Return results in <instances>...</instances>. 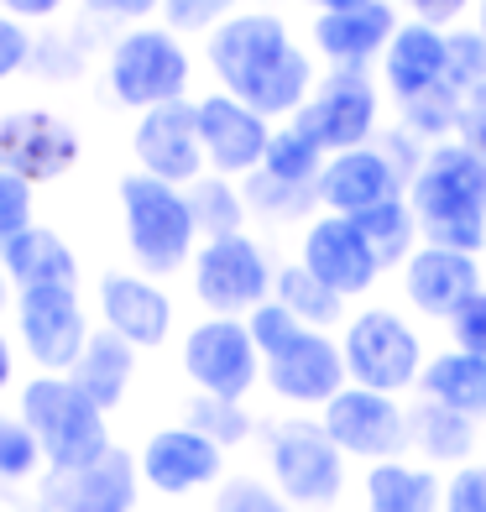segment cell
Here are the masks:
<instances>
[{"label": "cell", "instance_id": "7a4b0ae2", "mask_svg": "<svg viewBox=\"0 0 486 512\" xmlns=\"http://www.w3.org/2000/svg\"><path fill=\"white\" fill-rule=\"evenodd\" d=\"M408 209L429 246L481 256L486 251V162L460 142L429 147L419 178L408 183Z\"/></svg>", "mask_w": 486, "mask_h": 512}, {"label": "cell", "instance_id": "3957f363", "mask_svg": "<svg viewBox=\"0 0 486 512\" xmlns=\"http://www.w3.org/2000/svg\"><path fill=\"white\" fill-rule=\"evenodd\" d=\"M115 199H121V220H126V246L136 272L147 277H173L194 262V209H189V189L178 183H162L142 168H131L115 183Z\"/></svg>", "mask_w": 486, "mask_h": 512}, {"label": "cell", "instance_id": "c3c4849f", "mask_svg": "<svg viewBox=\"0 0 486 512\" xmlns=\"http://www.w3.org/2000/svg\"><path fill=\"white\" fill-rule=\"evenodd\" d=\"M408 11V21H424V27H439V32H455L466 11H476V0H398Z\"/></svg>", "mask_w": 486, "mask_h": 512}, {"label": "cell", "instance_id": "f907efd6", "mask_svg": "<svg viewBox=\"0 0 486 512\" xmlns=\"http://www.w3.org/2000/svg\"><path fill=\"white\" fill-rule=\"evenodd\" d=\"M0 11L16 16V21H27V27H37V21H53L68 11V0H0Z\"/></svg>", "mask_w": 486, "mask_h": 512}, {"label": "cell", "instance_id": "11a10c76", "mask_svg": "<svg viewBox=\"0 0 486 512\" xmlns=\"http://www.w3.org/2000/svg\"><path fill=\"white\" fill-rule=\"evenodd\" d=\"M6 304H11V277L0 272V314H6Z\"/></svg>", "mask_w": 486, "mask_h": 512}, {"label": "cell", "instance_id": "74e56055", "mask_svg": "<svg viewBox=\"0 0 486 512\" xmlns=\"http://www.w3.org/2000/svg\"><path fill=\"white\" fill-rule=\"evenodd\" d=\"M450 42V63H445V79L460 89V95H471V89L486 84V37L476 27H455L445 32Z\"/></svg>", "mask_w": 486, "mask_h": 512}, {"label": "cell", "instance_id": "5bb4252c", "mask_svg": "<svg viewBox=\"0 0 486 512\" xmlns=\"http://www.w3.org/2000/svg\"><path fill=\"white\" fill-rule=\"evenodd\" d=\"M136 502H142V465L121 445L74 471H42L37 481L42 512H136Z\"/></svg>", "mask_w": 486, "mask_h": 512}, {"label": "cell", "instance_id": "d6a6232c", "mask_svg": "<svg viewBox=\"0 0 486 512\" xmlns=\"http://www.w3.org/2000/svg\"><path fill=\"white\" fill-rule=\"evenodd\" d=\"M189 209H194V225H199L204 241L246 230V199H241V183L236 178H220V173L194 178L189 183Z\"/></svg>", "mask_w": 486, "mask_h": 512}, {"label": "cell", "instance_id": "9c48e42d", "mask_svg": "<svg viewBox=\"0 0 486 512\" xmlns=\"http://www.w3.org/2000/svg\"><path fill=\"white\" fill-rule=\"evenodd\" d=\"M272 256L257 236H215V241H199L194 251V298L210 314L225 319H246L251 309H262L272 298Z\"/></svg>", "mask_w": 486, "mask_h": 512}, {"label": "cell", "instance_id": "816d5d0a", "mask_svg": "<svg viewBox=\"0 0 486 512\" xmlns=\"http://www.w3.org/2000/svg\"><path fill=\"white\" fill-rule=\"evenodd\" d=\"M16 382V351H11V340L0 335V392H6Z\"/></svg>", "mask_w": 486, "mask_h": 512}, {"label": "cell", "instance_id": "b9f144b4", "mask_svg": "<svg viewBox=\"0 0 486 512\" xmlns=\"http://www.w3.org/2000/svg\"><path fill=\"white\" fill-rule=\"evenodd\" d=\"M32 63H37V37H32V27L0 11V84H11L16 74H27Z\"/></svg>", "mask_w": 486, "mask_h": 512}, {"label": "cell", "instance_id": "6da1fadb", "mask_svg": "<svg viewBox=\"0 0 486 512\" xmlns=\"http://www.w3.org/2000/svg\"><path fill=\"white\" fill-rule=\"evenodd\" d=\"M204 63L215 84L267 121H293L314 95V58L293 42V27L267 6H241L204 37Z\"/></svg>", "mask_w": 486, "mask_h": 512}, {"label": "cell", "instance_id": "9a60e30c", "mask_svg": "<svg viewBox=\"0 0 486 512\" xmlns=\"http://www.w3.org/2000/svg\"><path fill=\"white\" fill-rule=\"evenodd\" d=\"M262 382L293 408H324L340 387H351L340 340L324 330H298L272 356H262Z\"/></svg>", "mask_w": 486, "mask_h": 512}, {"label": "cell", "instance_id": "30bf717a", "mask_svg": "<svg viewBox=\"0 0 486 512\" xmlns=\"http://www.w3.org/2000/svg\"><path fill=\"white\" fill-rule=\"evenodd\" d=\"M183 377L194 382V392L246 403L251 387L262 382V351L251 340L246 319H225V314L199 319L183 335Z\"/></svg>", "mask_w": 486, "mask_h": 512}, {"label": "cell", "instance_id": "8d00e7d4", "mask_svg": "<svg viewBox=\"0 0 486 512\" xmlns=\"http://www.w3.org/2000/svg\"><path fill=\"white\" fill-rule=\"evenodd\" d=\"M48 455H42L37 434L21 418H0V486H21V481H42Z\"/></svg>", "mask_w": 486, "mask_h": 512}, {"label": "cell", "instance_id": "8fae6325", "mask_svg": "<svg viewBox=\"0 0 486 512\" xmlns=\"http://www.w3.org/2000/svg\"><path fill=\"white\" fill-rule=\"evenodd\" d=\"M324 434L335 439V450L345 460H403L408 455V408L392 392H372V387H340L330 403L319 408Z\"/></svg>", "mask_w": 486, "mask_h": 512}, {"label": "cell", "instance_id": "e575fe53", "mask_svg": "<svg viewBox=\"0 0 486 512\" xmlns=\"http://www.w3.org/2000/svg\"><path fill=\"white\" fill-rule=\"evenodd\" d=\"M460 105H466V95H460V89L445 79L439 89H429V95L398 105V126H403V131H413L424 147L455 142V131H460Z\"/></svg>", "mask_w": 486, "mask_h": 512}, {"label": "cell", "instance_id": "d4e9b609", "mask_svg": "<svg viewBox=\"0 0 486 512\" xmlns=\"http://www.w3.org/2000/svg\"><path fill=\"white\" fill-rule=\"evenodd\" d=\"M0 272L21 293L32 288H79V256L53 225H27L11 241H0Z\"/></svg>", "mask_w": 486, "mask_h": 512}, {"label": "cell", "instance_id": "ba28073f", "mask_svg": "<svg viewBox=\"0 0 486 512\" xmlns=\"http://www.w3.org/2000/svg\"><path fill=\"white\" fill-rule=\"evenodd\" d=\"M298 131H309L324 152H356L372 147L382 131V84L356 68H324L314 95L293 115Z\"/></svg>", "mask_w": 486, "mask_h": 512}, {"label": "cell", "instance_id": "bcb514c9", "mask_svg": "<svg viewBox=\"0 0 486 512\" xmlns=\"http://www.w3.org/2000/svg\"><path fill=\"white\" fill-rule=\"evenodd\" d=\"M445 512H486V460H471L445 481Z\"/></svg>", "mask_w": 486, "mask_h": 512}, {"label": "cell", "instance_id": "484cf974", "mask_svg": "<svg viewBox=\"0 0 486 512\" xmlns=\"http://www.w3.org/2000/svg\"><path fill=\"white\" fill-rule=\"evenodd\" d=\"M131 377H136V345H126L121 335H110L105 324L89 335V345L79 351L74 371H68V382H74L100 413H115L126 403Z\"/></svg>", "mask_w": 486, "mask_h": 512}, {"label": "cell", "instance_id": "4dcf8cb0", "mask_svg": "<svg viewBox=\"0 0 486 512\" xmlns=\"http://www.w3.org/2000/svg\"><path fill=\"white\" fill-rule=\"evenodd\" d=\"M356 230L366 236V246H372V256H377L382 272H392V267L403 272V262L424 246L419 220H413L408 199H387V204H377V209H366V215H356Z\"/></svg>", "mask_w": 486, "mask_h": 512}, {"label": "cell", "instance_id": "2e32d148", "mask_svg": "<svg viewBox=\"0 0 486 512\" xmlns=\"http://www.w3.org/2000/svg\"><path fill=\"white\" fill-rule=\"evenodd\" d=\"M194 115H199V142H204V162L210 173L220 178H251L267 157V142H272V121L257 115L251 105H241L236 95L225 89H210V95L194 100Z\"/></svg>", "mask_w": 486, "mask_h": 512}, {"label": "cell", "instance_id": "7bdbcfd3", "mask_svg": "<svg viewBox=\"0 0 486 512\" xmlns=\"http://www.w3.org/2000/svg\"><path fill=\"white\" fill-rule=\"evenodd\" d=\"M445 330H450V345L455 351H471L486 361V288L471 293L466 304H460L450 319H445Z\"/></svg>", "mask_w": 486, "mask_h": 512}, {"label": "cell", "instance_id": "60d3db41", "mask_svg": "<svg viewBox=\"0 0 486 512\" xmlns=\"http://www.w3.org/2000/svg\"><path fill=\"white\" fill-rule=\"evenodd\" d=\"M27 225H37V189L27 178L0 168V241H11Z\"/></svg>", "mask_w": 486, "mask_h": 512}, {"label": "cell", "instance_id": "f6af8a7d", "mask_svg": "<svg viewBox=\"0 0 486 512\" xmlns=\"http://www.w3.org/2000/svg\"><path fill=\"white\" fill-rule=\"evenodd\" d=\"M246 330H251V340H257V351H262V356H272L277 345L293 340L298 330H304V324H298L283 304H277V298H267L262 309H251V314H246Z\"/></svg>", "mask_w": 486, "mask_h": 512}, {"label": "cell", "instance_id": "8992f818", "mask_svg": "<svg viewBox=\"0 0 486 512\" xmlns=\"http://www.w3.org/2000/svg\"><path fill=\"white\" fill-rule=\"evenodd\" d=\"M340 351H345V377L356 387H372V392H392V398H403V392H419V377H424V340L413 324H403L398 309H361L345 319L340 330Z\"/></svg>", "mask_w": 486, "mask_h": 512}, {"label": "cell", "instance_id": "5b68a950", "mask_svg": "<svg viewBox=\"0 0 486 512\" xmlns=\"http://www.w3.org/2000/svg\"><path fill=\"white\" fill-rule=\"evenodd\" d=\"M16 418L37 434L48 471H74V465H89L110 450V424H105L110 413H100L58 371L27 377V387L16 392Z\"/></svg>", "mask_w": 486, "mask_h": 512}, {"label": "cell", "instance_id": "f546056e", "mask_svg": "<svg viewBox=\"0 0 486 512\" xmlns=\"http://www.w3.org/2000/svg\"><path fill=\"white\" fill-rule=\"evenodd\" d=\"M272 298L283 304L304 330H324L330 335L335 324H345V298L335 288H324L319 277L304 267V262H283L272 277Z\"/></svg>", "mask_w": 486, "mask_h": 512}, {"label": "cell", "instance_id": "836d02e7", "mask_svg": "<svg viewBox=\"0 0 486 512\" xmlns=\"http://www.w3.org/2000/svg\"><path fill=\"white\" fill-rule=\"evenodd\" d=\"M241 199H246V215H257L267 225H293V220H314L319 209V189H293V183H277L262 168L241 178Z\"/></svg>", "mask_w": 486, "mask_h": 512}, {"label": "cell", "instance_id": "83f0119b", "mask_svg": "<svg viewBox=\"0 0 486 512\" xmlns=\"http://www.w3.org/2000/svg\"><path fill=\"white\" fill-rule=\"evenodd\" d=\"M366 512H445V481L434 465L403 460H377L366 465Z\"/></svg>", "mask_w": 486, "mask_h": 512}, {"label": "cell", "instance_id": "4316f807", "mask_svg": "<svg viewBox=\"0 0 486 512\" xmlns=\"http://www.w3.org/2000/svg\"><path fill=\"white\" fill-rule=\"evenodd\" d=\"M476 445H481V429L471 413H455V408H439L429 398H419L408 408V450H419L424 465H450V471H460V465L476 460Z\"/></svg>", "mask_w": 486, "mask_h": 512}, {"label": "cell", "instance_id": "ffe728a7", "mask_svg": "<svg viewBox=\"0 0 486 512\" xmlns=\"http://www.w3.org/2000/svg\"><path fill=\"white\" fill-rule=\"evenodd\" d=\"M100 324L136 351H157L173 335V298L147 272H105L100 277Z\"/></svg>", "mask_w": 486, "mask_h": 512}, {"label": "cell", "instance_id": "277c9868", "mask_svg": "<svg viewBox=\"0 0 486 512\" xmlns=\"http://www.w3.org/2000/svg\"><path fill=\"white\" fill-rule=\"evenodd\" d=\"M194 84V53L183 48V37L162 21L147 27H126L105 53V89L121 110H157L189 100Z\"/></svg>", "mask_w": 486, "mask_h": 512}, {"label": "cell", "instance_id": "f1b7e54d", "mask_svg": "<svg viewBox=\"0 0 486 512\" xmlns=\"http://www.w3.org/2000/svg\"><path fill=\"white\" fill-rule=\"evenodd\" d=\"M419 398L439 403V408H455V413H471L486 418V361L471 351H439L424 361V377H419Z\"/></svg>", "mask_w": 486, "mask_h": 512}, {"label": "cell", "instance_id": "7c38bea8", "mask_svg": "<svg viewBox=\"0 0 486 512\" xmlns=\"http://www.w3.org/2000/svg\"><path fill=\"white\" fill-rule=\"evenodd\" d=\"M84 142L74 121H63L58 110L48 105H16L0 110V168L27 178L32 189L37 183H58L79 168Z\"/></svg>", "mask_w": 486, "mask_h": 512}, {"label": "cell", "instance_id": "1f68e13d", "mask_svg": "<svg viewBox=\"0 0 486 512\" xmlns=\"http://www.w3.org/2000/svg\"><path fill=\"white\" fill-rule=\"evenodd\" d=\"M330 152H324L309 131H298L293 121L272 126V142H267V157H262V173L277 178V183H293V189H319V173Z\"/></svg>", "mask_w": 486, "mask_h": 512}, {"label": "cell", "instance_id": "f5cc1de1", "mask_svg": "<svg viewBox=\"0 0 486 512\" xmlns=\"http://www.w3.org/2000/svg\"><path fill=\"white\" fill-rule=\"evenodd\" d=\"M304 6H309L314 16H324V11H356V6H372V0H304Z\"/></svg>", "mask_w": 486, "mask_h": 512}, {"label": "cell", "instance_id": "7dc6e473", "mask_svg": "<svg viewBox=\"0 0 486 512\" xmlns=\"http://www.w3.org/2000/svg\"><path fill=\"white\" fill-rule=\"evenodd\" d=\"M79 6L110 27H147L152 16H162V0H79Z\"/></svg>", "mask_w": 486, "mask_h": 512}, {"label": "cell", "instance_id": "44dd1931", "mask_svg": "<svg viewBox=\"0 0 486 512\" xmlns=\"http://www.w3.org/2000/svg\"><path fill=\"white\" fill-rule=\"evenodd\" d=\"M398 27L403 21L392 0H372V6H356V11H324L309 21V48L324 58V68H356V74H366L372 63H382Z\"/></svg>", "mask_w": 486, "mask_h": 512}, {"label": "cell", "instance_id": "52a82bcc", "mask_svg": "<svg viewBox=\"0 0 486 512\" xmlns=\"http://www.w3.org/2000/svg\"><path fill=\"white\" fill-rule=\"evenodd\" d=\"M272 486L293 507H335L345 492V455L324 434L319 418H272L262 429Z\"/></svg>", "mask_w": 486, "mask_h": 512}, {"label": "cell", "instance_id": "ac0fdd59", "mask_svg": "<svg viewBox=\"0 0 486 512\" xmlns=\"http://www.w3.org/2000/svg\"><path fill=\"white\" fill-rule=\"evenodd\" d=\"M136 465H142V486H152L157 497H194L225 481V450L189 424L152 429Z\"/></svg>", "mask_w": 486, "mask_h": 512}, {"label": "cell", "instance_id": "d590c367", "mask_svg": "<svg viewBox=\"0 0 486 512\" xmlns=\"http://www.w3.org/2000/svg\"><path fill=\"white\" fill-rule=\"evenodd\" d=\"M178 424L199 429L204 439H215L220 450H236V445H246V439L257 434V418H251L246 403L210 398V392H194V398L183 403V418H178Z\"/></svg>", "mask_w": 486, "mask_h": 512}, {"label": "cell", "instance_id": "cb8c5ba5", "mask_svg": "<svg viewBox=\"0 0 486 512\" xmlns=\"http://www.w3.org/2000/svg\"><path fill=\"white\" fill-rule=\"evenodd\" d=\"M445 63H450V42L439 27H424V21H403L392 32L387 53H382V89L398 105L429 95V89L445 84Z\"/></svg>", "mask_w": 486, "mask_h": 512}, {"label": "cell", "instance_id": "e0dca14e", "mask_svg": "<svg viewBox=\"0 0 486 512\" xmlns=\"http://www.w3.org/2000/svg\"><path fill=\"white\" fill-rule=\"evenodd\" d=\"M131 157L136 168L162 178V183H178L189 189L194 178L210 173L204 162V142H199V115H194V100H178V105H157V110H142L131 126Z\"/></svg>", "mask_w": 486, "mask_h": 512}, {"label": "cell", "instance_id": "db71d44e", "mask_svg": "<svg viewBox=\"0 0 486 512\" xmlns=\"http://www.w3.org/2000/svg\"><path fill=\"white\" fill-rule=\"evenodd\" d=\"M471 16H476V21H471V27H476V32L486 37V0H476V11H471Z\"/></svg>", "mask_w": 486, "mask_h": 512}, {"label": "cell", "instance_id": "7402d4cb", "mask_svg": "<svg viewBox=\"0 0 486 512\" xmlns=\"http://www.w3.org/2000/svg\"><path fill=\"white\" fill-rule=\"evenodd\" d=\"M481 288H486V272H481V256H471V251H450V246H429L424 241L403 262V293H408V304L419 309L424 319L445 324Z\"/></svg>", "mask_w": 486, "mask_h": 512}, {"label": "cell", "instance_id": "681fc988", "mask_svg": "<svg viewBox=\"0 0 486 512\" xmlns=\"http://www.w3.org/2000/svg\"><path fill=\"white\" fill-rule=\"evenodd\" d=\"M460 147H471L481 162H486V84L471 89L466 105H460V131H455Z\"/></svg>", "mask_w": 486, "mask_h": 512}, {"label": "cell", "instance_id": "f35d334b", "mask_svg": "<svg viewBox=\"0 0 486 512\" xmlns=\"http://www.w3.org/2000/svg\"><path fill=\"white\" fill-rule=\"evenodd\" d=\"M215 512H293V502L262 476H225L215 492Z\"/></svg>", "mask_w": 486, "mask_h": 512}, {"label": "cell", "instance_id": "d6986e66", "mask_svg": "<svg viewBox=\"0 0 486 512\" xmlns=\"http://www.w3.org/2000/svg\"><path fill=\"white\" fill-rule=\"evenodd\" d=\"M298 262H304L324 288H335L340 298H361L377 288V256L366 246V236L356 230L351 215H314L304 225V241H298Z\"/></svg>", "mask_w": 486, "mask_h": 512}, {"label": "cell", "instance_id": "ab89813d", "mask_svg": "<svg viewBox=\"0 0 486 512\" xmlns=\"http://www.w3.org/2000/svg\"><path fill=\"white\" fill-rule=\"evenodd\" d=\"M230 11H241V0H162V27L183 32H204L210 37Z\"/></svg>", "mask_w": 486, "mask_h": 512}, {"label": "cell", "instance_id": "4fadbf2b", "mask_svg": "<svg viewBox=\"0 0 486 512\" xmlns=\"http://www.w3.org/2000/svg\"><path fill=\"white\" fill-rule=\"evenodd\" d=\"M16 335L37 371L68 377L89 335H95V324H89L79 288H32V293H16Z\"/></svg>", "mask_w": 486, "mask_h": 512}, {"label": "cell", "instance_id": "ee69618b", "mask_svg": "<svg viewBox=\"0 0 486 512\" xmlns=\"http://www.w3.org/2000/svg\"><path fill=\"white\" fill-rule=\"evenodd\" d=\"M377 147H382V157L392 162V173L403 178V189H408L413 178H419L424 157H429V147H424L413 131H403V126H382V131H377Z\"/></svg>", "mask_w": 486, "mask_h": 512}, {"label": "cell", "instance_id": "603a6c76", "mask_svg": "<svg viewBox=\"0 0 486 512\" xmlns=\"http://www.w3.org/2000/svg\"><path fill=\"white\" fill-rule=\"evenodd\" d=\"M387 199H408L403 178L392 173V162L382 157V147H356V152H335L319 173V209L324 215H366Z\"/></svg>", "mask_w": 486, "mask_h": 512}]
</instances>
